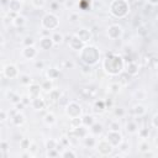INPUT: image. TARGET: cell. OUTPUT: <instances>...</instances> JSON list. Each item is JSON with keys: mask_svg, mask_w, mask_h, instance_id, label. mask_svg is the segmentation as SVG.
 <instances>
[{"mask_svg": "<svg viewBox=\"0 0 158 158\" xmlns=\"http://www.w3.org/2000/svg\"><path fill=\"white\" fill-rule=\"evenodd\" d=\"M121 35H122V29H121V26H118V25H111L109 27V30H108V36L110 38H112V40L118 38Z\"/></svg>", "mask_w": 158, "mask_h": 158, "instance_id": "30bf717a", "label": "cell"}, {"mask_svg": "<svg viewBox=\"0 0 158 158\" xmlns=\"http://www.w3.org/2000/svg\"><path fill=\"white\" fill-rule=\"evenodd\" d=\"M8 147H9V143H8L6 141L3 140V141H2V152L5 153V152L8 151Z\"/></svg>", "mask_w": 158, "mask_h": 158, "instance_id": "f35d334b", "label": "cell"}, {"mask_svg": "<svg viewBox=\"0 0 158 158\" xmlns=\"http://www.w3.org/2000/svg\"><path fill=\"white\" fill-rule=\"evenodd\" d=\"M48 95H50V99L52 101H57V100H59V98H61V93L56 89H52L51 91H48Z\"/></svg>", "mask_w": 158, "mask_h": 158, "instance_id": "603a6c76", "label": "cell"}, {"mask_svg": "<svg viewBox=\"0 0 158 158\" xmlns=\"http://www.w3.org/2000/svg\"><path fill=\"white\" fill-rule=\"evenodd\" d=\"M37 54V51L35 50L33 46H27L22 50V56L26 58V59H33Z\"/></svg>", "mask_w": 158, "mask_h": 158, "instance_id": "9a60e30c", "label": "cell"}, {"mask_svg": "<svg viewBox=\"0 0 158 158\" xmlns=\"http://www.w3.org/2000/svg\"><path fill=\"white\" fill-rule=\"evenodd\" d=\"M30 145H31V142H30L29 140H26V138L21 141V147H22L24 149H27V148L30 147Z\"/></svg>", "mask_w": 158, "mask_h": 158, "instance_id": "74e56055", "label": "cell"}, {"mask_svg": "<svg viewBox=\"0 0 158 158\" xmlns=\"http://www.w3.org/2000/svg\"><path fill=\"white\" fill-rule=\"evenodd\" d=\"M98 149L101 154H109L112 151V145L108 141V138H105L98 143Z\"/></svg>", "mask_w": 158, "mask_h": 158, "instance_id": "9c48e42d", "label": "cell"}, {"mask_svg": "<svg viewBox=\"0 0 158 158\" xmlns=\"http://www.w3.org/2000/svg\"><path fill=\"white\" fill-rule=\"evenodd\" d=\"M85 145L87 146H93V145H95V140L93 137H85Z\"/></svg>", "mask_w": 158, "mask_h": 158, "instance_id": "8d00e7d4", "label": "cell"}, {"mask_svg": "<svg viewBox=\"0 0 158 158\" xmlns=\"http://www.w3.org/2000/svg\"><path fill=\"white\" fill-rule=\"evenodd\" d=\"M105 109V101H96L95 103V111L96 112H101Z\"/></svg>", "mask_w": 158, "mask_h": 158, "instance_id": "f1b7e54d", "label": "cell"}, {"mask_svg": "<svg viewBox=\"0 0 158 158\" xmlns=\"http://www.w3.org/2000/svg\"><path fill=\"white\" fill-rule=\"evenodd\" d=\"M118 130H120V122L111 121L110 122V131H118Z\"/></svg>", "mask_w": 158, "mask_h": 158, "instance_id": "d6a6232c", "label": "cell"}, {"mask_svg": "<svg viewBox=\"0 0 158 158\" xmlns=\"http://www.w3.org/2000/svg\"><path fill=\"white\" fill-rule=\"evenodd\" d=\"M2 4L5 5V4H6V0H2Z\"/></svg>", "mask_w": 158, "mask_h": 158, "instance_id": "db71d44e", "label": "cell"}, {"mask_svg": "<svg viewBox=\"0 0 158 158\" xmlns=\"http://www.w3.org/2000/svg\"><path fill=\"white\" fill-rule=\"evenodd\" d=\"M90 127H91L90 131H91L93 133H95V135L101 133V131H103V125H101V124H99V122H94Z\"/></svg>", "mask_w": 158, "mask_h": 158, "instance_id": "44dd1931", "label": "cell"}, {"mask_svg": "<svg viewBox=\"0 0 158 158\" xmlns=\"http://www.w3.org/2000/svg\"><path fill=\"white\" fill-rule=\"evenodd\" d=\"M17 74H19L17 68L14 64H8L3 68V75L8 79H14V78L17 77Z\"/></svg>", "mask_w": 158, "mask_h": 158, "instance_id": "52a82bcc", "label": "cell"}, {"mask_svg": "<svg viewBox=\"0 0 158 158\" xmlns=\"http://www.w3.org/2000/svg\"><path fill=\"white\" fill-rule=\"evenodd\" d=\"M8 115H9V112L6 114V111L2 110V112H0V121H2V124H4V122L6 121V118H8Z\"/></svg>", "mask_w": 158, "mask_h": 158, "instance_id": "d590c367", "label": "cell"}, {"mask_svg": "<svg viewBox=\"0 0 158 158\" xmlns=\"http://www.w3.org/2000/svg\"><path fill=\"white\" fill-rule=\"evenodd\" d=\"M48 156H57L56 152H48Z\"/></svg>", "mask_w": 158, "mask_h": 158, "instance_id": "f5cc1de1", "label": "cell"}, {"mask_svg": "<svg viewBox=\"0 0 158 158\" xmlns=\"http://www.w3.org/2000/svg\"><path fill=\"white\" fill-rule=\"evenodd\" d=\"M20 2H25V0H20Z\"/></svg>", "mask_w": 158, "mask_h": 158, "instance_id": "11a10c76", "label": "cell"}, {"mask_svg": "<svg viewBox=\"0 0 158 158\" xmlns=\"http://www.w3.org/2000/svg\"><path fill=\"white\" fill-rule=\"evenodd\" d=\"M24 45H25V47H27V46H33V43H35V40H33V37H31V36H27V37H25L24 38Z\"/></svg>", "mask_w": 158, "mask_h": 158, "instance_id": "f546056e", "label": "cell"}, {"mask_svg": "<svg viewBox=\"0 0 158 158\" xmlns=\"http://www.w3.org/2000/svg\"><path fill=\"white\" fill-rule=\"evenodd\" d=\"M124 68V59L122 57L115 56L112 53H108L104 59V70L110 75L120 74Z\"/></svg>", "mask_w": 158, "mask_h": 158, "instance_id": "6da1fadb", "label": "cell"}, {"mask_svg": "<svg viewBox=\"0 0 158 158\" xmlns=\"http://www.w3.org/2000/svg\"><path fill=\"white\" fill-rule=\"evenodd\" d=\"M84 45H85V43H84L77 35L72 36L70 40H69V46H70V48L74 50V51H82V50L84 48Z\"/></svg>", "mask_w": 158, "mask_h": 158, "instance_id": "8992f818", "label": "cell"}, {"mask_svg": "<svg viewBox=\"0 0 158 158\" xmlns=\"http://www.w3.org/2000/svg\"><path fill=\"white\" fill-rule=\"evenodd\" d=\"M51 6H52V9H53V10H56V9H57V3H53Z\"/></svg>", "mask_w": 158, "mask_h": 158, "instance_id": "f907efd6", "label": "cell"}, {"mask_svg": "<svg viewBox=\"0 0 158 158\" xmlns=\"http://www.w3.org/2000/svg\"><path fill=\"white\" fill-rule=\"evenodd\" d=\"M41 87H42V89L43 90H46V91H51L52 90V79H47V81H45L42 84H41Z\"/></svg>", "mask_w": 158, "mask_h": 158, "instance_id": "484cf974", "label": "cell"}, {"mask_svg": "<svg viewBox=\"0 0 158 158\" xmlns=\"http://www.w3.org/2000/svg\"><path fill=\"white\" fill-rule=\"evenodd\" d=\"M126 72L129 75H135L138 73V64L136 63V61H131V62H127V66H126Z\"/></svg>", "mask_w": 158, "mask_h": 158, "instance_id": "2e32d148", "label": "cell"}, {"mask_svg": "<svg viewBox=\"0 0 158 158\" xmlns=\"http://www.w3.org/2000/svg\"><path fill=\"white\" fill-rule=\"evenodd\" d=\"M32 4L35 8H42L45 5V0H32Z\"/></svg>", "mask_w": 158, "mask_h": 158, "instance_id": "e575fe53", "label": "cell"}, {"mask_svg": "<svg viewBox=\"0 0 158 158\" xmlns=\"http://www.w3.org/2000/svg\"><path fill=\"white\" fill-rule=\"evenodd\" d=\"M125 114V111L122 110V109H116L115 110V115H118V116H122Z\"/></svg>", "mask_w": 158, "mask_h": 158, "instance_id": "f6af8a7d", "label": "cell"}, {"mask_svg": "<svg viewBox=\"0 0 158 158\" xmlns=\"http://www.w3.org/2000/svg\"><path fill=\"white\" fill-rule=\"evenodd\" d=\"M136 129H137L136 122H135V121H132V120H130V121L127 122V125H126V130H127L129 132H135V131H136Z\"/></svg>", "mask_w": 158, "mask_h": 158, "instance_id": "83f0119b", "label": "cell"}, {"mask_svg": "<svg viewBox=\"0 0 158 158\" xmlns=\"http://www.w3.org/2000/svg\"><path fill=\"white\" fill-rule=\"evenodd\" d=\"M47 75H48V79H56V78H58V75H59V70L58 69H56V68H51V69H48L47 70Z\"/></svg>", "mask_w": 158, "mask_h": 158, "instance_id": "cb8c5ba5", "label": "cell"}, {"mask_svg": "<svg viewBox=\"0 0 158 158\" xmlns=\"http://www.w3.org/2000/svg\"><path fill=\"white\" fill-rule=\"evenodd\" d=\"M67 115L70 117V118H74V117H79L82 114V109L77 103H68L67 105V110H66Z\"/></svg>", "mask_w": 158, "mask_h": 158, "instance_id": "5b68a950", "label": "cell"}, {"mask_svg": "<svg viewBox=\"0 0 158 158\" xmlns=\"http://www.w3.org/2000/svg\"><path fill=\"white\" fill-rule=\"evenodd\" d=\"M20 81H21V83L25 84V85H30L31 84V79H30L29 74H21V75H20Z\"/></svg>", "mask_w": 158, "mask_h": 158, "instance_id": "4316f807", "label": "cell"}, {"mask_svg": "<svg viewBox=\"0 0 158 158\" xmlns=\"http://www.w3.org/2000/svg\"><path fill=\"white\" fill-rule=\"evenodd\" d=\"M41 89H42V87H41V85H38V84H30L29 96H30L31 99L38 98V96H40V93H41Z\"/></svg>", "mask_w": 158, "mask_h": 158, "instance_id": "5bb4252c", "label": "cell"}, {"mask_svg": "<svg viewBox=\"0 0 158 158\" xmlns=\"http://www.w3.org/2000/svg\"><path fill=\"white\" fill-rule=\"evenodd\" d=\"M63 157H75V153L72 152V151H66L64 153H62Z\"/></svg>", "mask_w": 158, "mask_h": 158, "instance_id": "b9f144b4", "label": "cell"}, {"mask_svg": "<svg viewBox=\"0 0 158 158\" xmlns=\"http://www.w3.org/2000/svg\"><path fill=\"white\" fill-rule=\"evenodd\" d=\"M140 135L145 138V137L148 135V129H143V130H141V131H140Z\"/></svg>", "mask_w": 158, "mask_h": 158, "instance_id": "ee69618b", "label": "cell"}, {"mask_svg": "<svg viewBox=\"0 0 158 158\" xmlns=\"http://www.w3.org/2000/svg\"><path fill=\"white\" fill-rule=\"evenodd\" d=\"M110 11L115 17H124L129 12V5L125 0H114L110 5Z\"/></svg>", "mask_w": 158, "mask_h": 158, "instance_id": "3957f363", "label": "cell"}, {"mask_svg": "<svg viewBox=\"0 0 158 158\" xmlns=\"http://www.w3.org/2000/svg\"><path fill=\"white\" fill-rule=\"evenodd\" d=\"M153 125L156 126V127H158V114L157 115H154V117H153Z\"/></svg>", "mask_w": 158, "mask_h": 158, "instance_id": "bcb514c9", "label": "cell"}, {"mask_svg": "<svg viewBox=\"0 0 158 158\" xmlns=\"http://www.w3.org/2000/svg\"><path fill=\"white\" fill-rule=\"evenodd\" d=\"M147 2H148L151 5H157V4H158V0H147Z\"/></svg>", "mask_w": 158, "mask_h": 158, "instance_id": "681fc988", "label": "cell"}, {"mask_svg": "<svg viewBox=\"0 0 158 158\" xmlns=\"http://www.w3.org/2000/svg\"><path fill=\"white\" fill-rule=\"evenodd\" d=\"M90 2L91 0H82V2L79 3V6L82 8V10H88L90 6Z\"/></svg>", "mask_w": 158, "mask_h": 158, "instance_id": "4dcf8cb0", "label": "cell"}, {"mask_svg": "<svg viewBox=\"0 0 158 158\" xmlns=\"http://www.w3.org/2000/svg\"><path fill=\"white\" fill-rule=\"evenodd\" d=\"M30 99H31V98H30ZM30 99H29V96H22V98H21V101H22L25 105H29V104L31 103Z\"/></svg>", "mask_w": 158, "mask_h": 158, "instance_id": "7bdbcfd3", "label": "cell"}, {"mask_svg": "<svg viewBox=\"0 0 158 158\" xmlns=\"http://www.w3.org/2000/svg\"><path fill=\"white\" fill-rule=\"evenodd\" d=\"M51 37H52V40H53L54 45H61V43L63 42V40H64L63 35H62V33H59V32H54Z\"/></svg>", "mask_w": 158, "mask_h": 158, "instance_id": "d6986e66", "label": "cell"}, {"mask_svg": "<svg viewBox=\"0 0 158 158\" xmlns=\"http://www.w3.org/2000/svg\"><path fill=\"white\" fill-rule=\"evenodd\" d=\"M82 122H83L84 126H91V125L95 122V120H94V117H93L91 115H85V116L82 118Z\"/></svg>", "mask_w": 158, "mask_h": 158, "instance_id": "7402d4cb", "label": "cell"}, {"mask_svg": "<svg viewBox=\"0 0 158 158\" xmlns=\"http://www.w3.org/2000/svg\"><path fill=\"white\" fill-rule=\"evenodd\" d=\"M75 35H77L79 38H81L84 43H87L88 41H90V40H91V33H90V31L87 30V29H81Z\"/></svg>", "mask_w": 158, "mask_h": 158, "instance_id": "4fadbf2b", "label": "cell"}, {"mask_svg": "<svg viewBox=\"0 0 158 158\" xmlns=\"http://www.w3.org/2000/svg\"><path fill=\"white\" fill-rule=\"evenodd\" d=\"M147 149H148V145H147L146 142H143V143L141 145V151L145 152V151H147Z\"/></svg>", "mask_w": 158, "mask_h": 158, "instance_id": "7dc6e473", "label": "cell"}, {"mask_svg": "<svg viewBox=\"0 0 158 158\" xmlns=\"http://www.w3.org/2000/svg\"><path fill=\"white\" fill-rule=\"evenodd\" d=\"M54 42H53V40L52 37L50 36H45L41 38V41H40V47H41L42 50H51L53 47Z\"/></svg>", "mask_w": 158, "mask_h": 158, "instance_id": "8fae6325", "label": "cell"}, {"mask_svg": "<svg viewBox=\"0 0 158 158\" xmlns=\"http://www.w3.org/2000/svg\"><path fill=\"white\" fill-rule=\"evenodd\" d=\"M22 5L20 3V0H10L9 2V10L10 11H15V12H19L21 10Z\"/></svg>", "mask_w": 158, "mask_h": 158, "instance_id": "ac0fdd59", "label": "cell"}, {"mask_svg": "<svg viewBox=\"0 0 158 158\" xmlns=\"http://www.w3.org/2000/svg\"><path fill=\"white\" fill-rule=\"evenodd\" d=\"M135 95L137 98H141V100H145V98H146V93L145 91H137Z\"/></svg>", "mask_w": 158, "mask_h": 158, "instance_id": "60d3db41", "label": "cell"}, {"mask_svg": "<svg viewBox=\"0 0 158 158\" xmlns=\"http://www.w3.org/2000/svg\"><path fill=\"white\" fill-rule=\"evenodd\" d=\"M132 112H133L136 116H141V115L145 114V108H143L142 105H136V106L133 108Z\"/></svg>", "mask_w": 158, "mask_h": 158, "instance_id": "d4e9b609", "label": "cell"}, {"mask_svg": "<svg viewBox=\"0 0 158 158\" xmlns=\"http://www.w3.org/2000/svg\"><path fill=\"white\" fill-rule=\"evenodd\" d=\"M12 24H14L15 27H22V26L25 25V17L19 15L17 17H15V19L12 20Z\"/></svg>", "mask_w": 158, "mask_h": 158, "instance_id": "ffe728a7", "label": "cell"}, {"mask_svg": "<svg viewBox=\"0 0 158 158\" xmlns=\"http://www.w3.org/2000/svg\"><path fill=\"white\" fill-rule=\"evenodd\" d=\"M120 88H121V84H118V83H111V84H110V89H111L114 93L120 91Z\"/></svg>", "mask_w": 158, "mask_h": 158, "instance_id": "836d02e7", "label": "cell"}, {"mask_svg": "<svg viewBox=\"0 0 158 158\" xmlns=\"http://www.w3.org/2000/svg\"><path fill=\"white\" fill-rule=\"evenodd\" d=\"M41 25H42L43 29L51 31V30H53V29H56L58 26V19L53 14H47V15L43 16L42 21H41Z\"/></svg>", "mask_w": 158, "mask_h": 158, "instance_id": "277c9868", "label": "cell"}, {"mask_svg": "<svg viewBox=\"0 0 158 158\" xmlns=\"http://www.w3.org/2000/svg\"><path fill=\"white\" fill-rule=\"evenodd\" d=\"M106 138H108V141L112 145V146H117V145H120L121 143V135L118 133V131H109V133H108V136H106Z\"/></svg>", "mask_w": 158, "mask_h": 158, "instance_id": "ba28073f", "label": "cell"}, {"mask_svg": "<svg viewBox=\"0 0 158 158\" xmlns=\"http://www.w3.org/2000/svg\"><path fill=\"white\" fill-rule=\"evenodd\" d=\"M11 121H12V124L15 125V126H20V125H22L24 122H25V116L21 114V112H16L15 114V116H12L11 117Z\"/></svg>", "mask_w": 158, "mask_h": 158, "instance_id": "e0dca14e", "label": "cell"}, {"mask_svg": "<svg viewBox=\"0 0 158 158\" xmlns=\"http://www.w3.org/2000/svg\"><path fill=\"white\" fill-rule=\"evenodd\" d=\"M54 121H56V120H54V115H53V114H47V115L45 116V122H46V124L52 125Z\"/></svg>", "mask_w": 158, "mask_h": 158, "instance_id": "1f68e13d", "label": "cell"}, {"mask_svg": "<svg viewBox=\"0 0 158 158\" xmlns=\"http://www.w3.org/2000/svg\"><path fill=\"white\" fill-rule=\"evenodd\" d=\"M78 19H79L78 14H74V12H72V14H70V16H69V20H70L72 22H75L77 20H78Z\"/></svg>", "mask_w": 158, "mask_h": 158, "instance_id": "ab89813d", "label": "cell"}, {"mask_svg": "<svg viewBox=\"0 0 158 158\" xmlns=\"http://www.w3.org/2000/svg\"><path fill=\"white\" fill-rule=\"evenodd\" d=\"M31 105L35 110H43L46 108V101L41 98H35V99H31Z\"/></svg>", "mask_w": 158, "mask_h": 158, "instance_id": "7c38bea8", "label": "cell"}, {"mask_svg": "<svg viewBox=\"0 0 158 158\" xmlns=\"http://www.w3.org/2000/svg\"><path fill=\"white\" fill-rule=\"evenodd\" d=\"M99 51L98 48L93 47V46H84V48L81 51V58L84 64H88V66H94L98 63L99 61Z\"/></svg>", "mask_w": 158, "mask_h": 158, "instance_id": "7a4b0ae2", "label": "cell"}, {"mask_svg": "<svg viewBox=\"0 0 158 158\" xmlns=\"http://www.w3.org/2000/svg\"><path fill=\"white\" fill-rule=\"evenodd\" d=\"M66 5H67V6H72V5H73V2H67Z\"/></svg>", "mask_w": 158, "mask_h": 158, "instance_id": "816d5d0a", "label": "cell"}, {"mask_svg": "<svg viewBox=\"0 0 158 158\" xmlns=\"http://www.w3.org/2000/svg\"><path fill=\"white\" fill-rule=\"evenodd\" d=\"M36 68H40V69H41V68H43V62H41V61H40V62H36Z\"/></svg>", "mask_w": 158, "mask_h": 158, "instance_id": "c3c4849f", "label": "cell"}]
</instances>
